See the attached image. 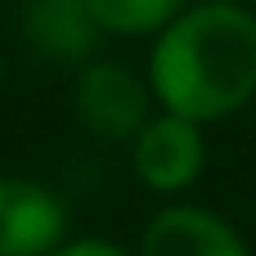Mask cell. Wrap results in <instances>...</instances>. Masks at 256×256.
Instances as JSON below:
<instances>
[{"label": "cell", "instance_id": "obj_3", "mask_svg": "<svg viewBox=\"0 0 256 256\" xmlns=\"http://www.w3.org/2000/svg\"><path fill=\"white\" fill-rule=\"evenodd\" d=\"M126 158H130V176L144 194H153L162 202L184 198L207 171V126L153 108V117L126 144Z\"/></svg>", "mask_w": 256, "mask_h": 256}, {"label": "cell", "instance_id": "obj_4", "mask_svg": "<svg viewBox=\"0 0 256 256\" xmlns=\"http://www.w3.org/2000/svg\"><path fill=\"white\" fill-rule=\"evenodd\" d=\"M72 238L63 194L27 171L0 176V256H50Z\"/></svg>", "mask_w": 256, "mask_h": 256}, {"label": "cell", "instance_id": "obj_2", "mask_svg": "<svg viewBox=\"0 0 256 256\" xmlns=\"http://www.w3.org/2000/svg\"><path fill=\"white\" fill-rule=\"evenodd\" d=\"M153 90L148 76L122 58L94 54L72 72V112L81 130L99 144H130L135 130L153 117Z\"/></svg>", "mask_w": 256, "mask_h": 256}, {"label": "cell", "instance_id": "obj_9", "mask_svg": "<svg viewBox=\"0 0 256 256\" xmlns=\"http://www.w3.org/2000/svg\"><path fill=\"white\" fill-rule=\"evenodd\" d=\"M0 86H4V54H0Z\"/></svg>", "mask_w": 256, "mask_h": 256}, {"label": "cell", "instance_id": "obj_6", "mask_svg": "<svg viewBox=\"0 0 256 256\" xmlns=\"http://www.w3.org/2000/svg\"><path fill=\"white\" fill-rule=\"evenodd\" d=\"M18 36L36 63L68 72L104 54V32L90 0H18Z\"/></svg>", "mask_w": 256, "mask_h": 256}, {"label": "cell", "instance_id": "obj_8", "mask_svg": "<svg viewBox=\"0 0 256 256\" xmlns=\"http://www.w3.org/2000/svg\"><path fill=\"white\" fill-rule=\"evenodd\" d=\"M50 256H135V248H122L112 238H99V234H72L58 252Z\"/></svg>", "mask_w": 256, "mask_h": 256}, {"label": "cell", "instance_id": "obj_1", "mask_svg": "<svg viewBox=\"0 0 256 256\" xmlns=\"http://www.w3.org/2000/svg\"><path fill=\"white\" fill-rule=\"evenodd\" d=\"M162 112L216 126L256 104V9L189 0L148 45L144 63Z\"/></svg>", "mask_w": 256, "mask_h": 256}, {"label": "cell", "instance_id": "obj_10", "mask_svg": "<svg viewBox=\"0 0 256 256\" xmlns=\"http://www.w3.org/2000/svg\"><path fill=\"white\" fill-rule=\"evenodd\" d=\"M220 4H252V0H220Z\"/></svg>", "mask_w": 256, "mask_h": 256}, {"label": "cell", "instance_id": "obj_7", "mask_svg": "<svg viewBox=\"0 0 256 256\" xmlns=\"http://www.w3.org/2000/svg\"><path fill=\"white\" fill-rule=\"evenodd\" d=\"M189 0H90L104 40H153Z\"/></svg>", "mask_w": 256, "mask_h": 256}, {"label": "cell", "instance_id": "obj_5", "mask_svg": "<svg viewBox=\"0 0 256 256\" xmlns=\"http://www.w3.org/2000/svg\"><path fill=\"white\" fill-rule=\"evenodd\" d=\"M135 256H256L248 234L216 207L171 198L144 216Z\"/></svg>", "mask_w": 256, "mask_h": 256}]
</instances>
